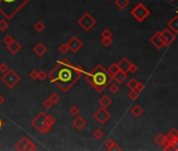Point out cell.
Here are the masks:
<instances>
[{"instance_id": "obj_20", "label": "cell", "mask_w": 178, "mask_h": 151, "mask_svg": "<svg viewBox=\"0 0 178 151\" xmlns=\"http://www.w3.org/2000/svg\"><path fill=\"white\" fill-rule=\"evenodd\" d=\"M126 79H127V74L122 72V70H120V72L113 77V81H115V83H117L118 85L124 83L126 81Z\"/></svg>"}, {"instance_id": "obj_5", "label": "cell", "mask_w": 178, "mask_h": 151, "mask_svg": "<svg viewBox=\"0 0 178 151\" xmlns=\"http://www.w3.org/2000/svg\"><path fill=\"white\" fill-rule=\"evenodd\" d=\"M131 15L136 21L144 22L150 16V9H148V8L142 3H138L135 5V8L131 9Z\"/></svg>"}, {"instance_id": "obj_8", "label": "cell", "mask_w": 178, "mask_h": 151, "mask_svg": "<svg viewBox=\"0 0 178 151\" xmlns=\"http://www.w3.org/2000/svg\"><path fill=\"white\" fill-rule=\"evenodd\" d=\"M45 120H46V113H45L44 111H41V112L38 113L34 119H32L30 125H32V127H34L36 130L39 132L44 126H46V125H45ZM49 129H51V128H49Z\"/></svg>"}, {"instance_id": "obj_25", "label": "cell", "mask_w": 178, "mask_h": 151, "mask_svg": "<svg viewBox=\"0 0 178 151\" xmlns=\"http://www.w3.org/2000/svg\"><path fill=\"white\" fill-rule=\"evenodd\" d=\"M108 72L110 74L112 77H114V76L117 74L118 72H120V67H118V64L117 63H112L110 66L108 67Z\"/></svg>"}, {"instance_id": "obj_45", "label": "cell", "mask_w": 178, "mask_h": 151, "mask_svg": "<svg viewBox=\"0 0 178 151\" xmlns=\"http://www.w3.org/2000/svg\"><path fill=\"white\" fill-rule=\"evenodd\" d=\"M2 1H4L5 3H9V2H13V1H15V0H2Z\"/></svg>"}, {"instance_id": "obj_47", "label": "cell", "mask_w": 178, "mask_h": 151, "mask_svg": "<svg viewBox=\"0 0 178 151\" xmlns=\"http://www.w3.org/2000/svg\"><path fill=\"white\" fill-rule=\"evenodd\" d=\"M168 1H169V2H173L174 0H168Z\"/></svg>"}, {"instance_id": "obj_46", "label": "cell", "mask_w": 178, "mask_h": 151, "mask_svg": "<svg viewBox=\"0 0 178 151\" xmlns=\"http://www.w3.org/2000/svg\"><path fill=\"white\" fill-rule=\"evenodd\" d=\"M2 126H3V122H2L1 118H0V129H1V128H2Z\"/></svg>"}, {"instance_id": "obj_4", "label": "cell", "mask_w": 178, "mask_h": 151, "mask_svg": "<svg viewBox=\"0 0 178 151\" xmlns=\"http://www.w3.org/2000/svg\"><path fill=\"white\" fill-rule=\"evenodd\" d=\"M77 23L79 24V26H81L83 30L89 32L90 30H92L96 25V20L91 14L87 12V13H85L84 15H82L78 19Z\"/></svg>"}, {"instance_id": "obj_14", "label": "cell", "mask_w": 178, "mask_h": 151, "mask_svg": "<svg viewBox=\"0 0 178 151\" xmlns=\"http://www.w3.org/2000/svg\"><path fill=\"white\" fill-rule=\"evenodd\" d=\"M154 143H155L157 146H159V147H165V146L168 144V140H167L166 134H163L162 132L157 133L155 135V138H154Z\"/></svg>"}, {"instance_id": "obj_40", "label": "cell", "mask_w": 178, "mask_h": 151, "mask_svg": "<svg viewBox=\"0 0 178 151\" xmlns=\"http://www.w3.org/2000/svg\"><path fill=\"white\" fill-rule=\"evenodd\" d=\"M9 69V67L6 63H1V64H0V72H1V74H5Z\"/></svg>"}, {"instance_id": "obj_39", "label": "cell", "mask_w": 178, "mask_h": 151, "mask_svg": "<svg viewBox=\"0 0 178 151\" xmlns=\"http://www.w3.org/2000/svg\"><path fill=\"white\" fill-rule=\"evenodd\" d=\"M169 142L172 143V145H173V147H174L175 151H178V135L174 136V138H173L172 140L169 141Z\"/></svg>"}, {"instance_id": "obj_34", "label": "cell", "mask_w": 178, "mask_h": 151, "mask_svg": "<svg viewBox=\"0 0 178 151\" xmlns=\"http://www.w3.org/2000/svg\"><path fill=\"white\" fill-rule=\"evenodd\" d=\"M49 99L51 100V102L54 103V104H58L59 102H60V100H61V98H60V96H59L57 93H53L51 94V97H49Z\"/></svg>"}, {"instance_id": "obj_12", "label": "cell", "mask_w": 178, "mask_h": 151, "mask_svg": "<svg viewBox=\"0 0 178 151\" xmlns=\"http://www.w3.org/2000/svg\"><path fill=\"white\" fill-rule=\"evenodd\" d=\"M72 126L75 130L81 131L87 126V121L83 117H79V115H75V118L72 120Z\"/></svg>"}, {"instance_id": "obj_7", "label": "cell", "mask_w": 178, "mask_h": 151, "mask_svg": "<svg viewBox=\"0 0 178 151\" xmlns=\"http://www.w3.org/2000/svg\"><path fill=\"white\" fill-rule=\"evenodd\" d=\"M111 113L107 110V108L105 107H101L99 109L96 110L93 113V119L99 123V125H105L109 120L111 119Z\"/></svg>"}, {"instance_id": "obj_43", "label": "cell", "mask_w": 178, "mask_h": 151, "mask_svg": "<svg viewBox=\"0 0 178 151\" xmlns=\"http://www.w3.org/2000/svg\"><path fill=\"white\" fill-rule=\"evenodd\" d=\"M144 89H145V84L144 83H141V82H138L136 85V87H135V90L136 91H138L139 93H141V91H144Z\"/></svg>"}, {"instance_id": "obj_44", "label": "cell", "mask_w": 178, "mask_h": 151, "mask_svg": "<svg viewBox=\"0 0 178 151\" xmlns=\"http://www.w3.org/2000/svg\"><path fill=\"white\" fill-rule=\"evenodd\" d=\"M4 102H5V98H4L3 96H2L1 93H0V106L1 105H3Z\"/></svg>"}, {"instance_id": "obj_10", "label": "cell", "mask_w": 178, "mask_h": 151, "mask_svg": "<svg viewBox=\"0 0 178 151\" xmlns=\"http://www.w3.org/2000/svg\"><path fill=\"white\" fill-rule=\"evenodd\" d=\"M67 44H68V46H69V51L73 54L78 53V51L83 47V42L81 41L77 36L71 37L69 41L67 42Z\"/></svg>"}, {"instance_id": "obj_30", "label": "cell", "mask_w": 178, "mask_h": 151, "mask_svg": "<svg viewBox=\"0 0 178 151\" xmlns=\"http://www.w3.org/2000/svg\"><path fill=\"white\" fill-rule=\"evenodd\" d=\"M112 36H113V33L111 32L108 27L104 28V30H102V33H101V37L102 38H112Z\"/></svg>"}, {"instance_id": "obj_37", "label": "cell", "mask_w": 178, "mask_h": 151, "mask_svg": "<svg viewBox=\"0 0 178 151\" xmlns=\"http://www.w3.org/2000/svg\"><path fill=\"white\" fill-rule=\"evenodd\" d=\"M38 75H39V72L36 69H33L30 72V74H28V77L30 78L32 80H34V81H36V80H38Z\"/></svg>"}, {"instance_id": "obj_41", "label": "cell", "mask_w": 178, "mask_h": 151, "mask_svg": "<svg viewBox=\"0 0 178 151\" xmlns=\"http://www.w3.org/2000/svg\"><path fill=\"white\" fill-rule=\"evenodd\" d=\"M137 69H138V68H137V65L131 62V64H130V66H129V70H128V72H130V74H135V72H137Z\"/></svg>"}, {"instance_id": "obj_9", "label": "cell", "mask_w": 178, "mask_h": 151, "mask_svg": "<svg viewBox=\"0 0 178 151\" xmlns=\"http://www.w3.org/2000/svg\"><path fill=\"white\" fill-rule=\"evenodd\" d=\"M150 43L155 47L156 49H158V51L165 46V41H163L162 36H161V30L156 32L155 34L150 38Z\"/></svg>"}, {"instance_id": "obj_29", "label": "cell", "mask_w": 178, "mask_h": 151, "mask_svg": "<svg viewBox=\"0 0 178 151\" xmlns=\"http://www.w3.org/2000/svg\"><path fill=\"white\" fill-rule=\"evenodd\" d=\"M58 51H60L62 55H66V54H68V51H69V46H68L67 43H63L59 46Z\"/></svg>"}, {"instance_id": "obj_26", "label": "cell", "mask_w": 178, "mask_h": 151, "mask_svg": "<svg viewBox=\"0 0 178 151\" xmlns=\"http://www.w3.org/2000/svg\"><path fill=\"white\" fill-rule=\"evenodd\" d=\"M108 89L111 93L116 94L118 91H120V85H118L117 83H110L108 85Z\"/></svg>"}, {"instance_id": "obj_28", "label": "cell", "mask_w": 178, "mask_h": 151, "mask_svg": "<svg viewBox=\"0 0 178 151\" xmlns=\"http://www.w3.org/2000/svg\"><path fill=\"white\" fill-rule=\"evenodd\" d=\"M92 135H93V138L96 139V140H101V139L105 135V133H104V131L102 130L101 128H96V130L93 131Z\"/></svg>"}, {"instance_id": "obj_6", "label": "cell", "mask_w": 178, "mask_h": 151, "mask_svg": "<svg viewBox=\"0 0 178 151\" xmlns=\"http://www.w3.org/2000/svg\"><path fill=\"white\" fill-rule=\"evenodd\" d=\"M16 150L19 151H35L37 150V146L34 144V142H32L27 136H22L17 143L14 146Z\"/></svg>"}, {"instance_id": "obj_18", "label": "cell", "mask_w": 178, "mask_h": 151, "mask_svg": "<svg viewBox=\"0 0 178 151\" xmlns=\"http://www.w3.org/2000/svg\"><path fill=\"white\" fill-rule=\"evenodd\" d=\"M167 26L173 33L178 34V15H175L173 18H171V20H169V22H168Z\"/></svg>"}, {"instance_id": "obj_24", "label": "cell", "mask_w": 178, "mask_h": 151, "mask_svg": "<svg viewBox=\"0 0 178 151\" xmlns=\"http://www.w3.org/2000/svg\"><path fill=\"white\" fill-rule=\"evenodd\" d=\"M57 123V119L51 114H46V120H45V125L49 128L54 126V124Z\"/></svg>"}, {"instance_id": "obj_1", "label": "cell", "mask_w": 178, "mask_h": 151, "mask_svg": "<svg viewBox=\"0 0 178 151\" xmlns=\"http://www.w3.org/2000/svg\"><path fill=\"white\" fill-rule=\"evenodd\" d=\"M85 74V69L82 65H72L67 58H63L57 63L47 78H49L51 83L57 84V86L66 93Z\"/></svg>"}, {"instance_id": "obj_50", "label": "cell", "mask_w": 178, "mask_h": 151, "mask_svg": "<svg viewBox=\"0 0 178 151\" xmlns=\"http://www.w3.org/2000/svg\"><path fill=\"white\" fill-rule=\"evenodd\" d=\"M0 147H1V143H0Z\"/></svg>"}, {"instance_id": "obj_35", "label": "cell", "mask_w": 178, "mask_h": 151, "mask_svg": "<svg viewBox=\"0 0 178 151\" xmlns=\"http://www.w3.org/2000/svg\"><path fill=\"white\" fill-rule=\"evenodd\" d=\"M9 25L5 19H1V20H0V30H1V32H5L9 28Z\"/></svg>"}, {"instance_id": "obj_2", "label": "cell", "mask_w": 178, "mask_h": 151, "mask_svg": "<svg viewBox=\"0 0 178 151\" xmlns=\"http://www.w3.org/2000/svg\"><path fill=\"white\" fill-rule=\"evenodd\" d=\"M85 80L96 93H102L113 81V77L102 64H96L89 72H85Z\"/></svg>"}, {"instance_id": "obj_42", "label": "cell", "mask_w": 178, "mask_h": 151, "mask_svg": "<svg viewBox=\"0 0 178 151\" xmlns=\"http://www.w3.org/2000/svg\"><path fill=\"white\" fill-rule=\"evenodd\" d=\"M14 40V38L11 36V35H5V36L3 37V39H2V42H3L4 44H9V42H12Z\"/></svg>"}, {"instance_id": "obj_38", "label": "cell", "mask_w": 178, "mask_h": 151, "mask_svg": "<svg viewBox=\"0 0 178 151\" xmlns=\"http://www.w3.org/2000/svg\"><path fill=\"white\" fill-rule=\"evenodd\" d=\"M47 79V72H44V70H40L39 75H38V80L40 81H45Z\"/></svg>"}, {"instance_id": "obj_11", "label": "cell", "mask_w": 178, "mask_h": 151, "mask_svg": "<svg viewBox=\"0 0 178 151\" xmlns=\"http://www.w3.org/2000/svg\"><path fill=\"white\" fill-rule=\"evenodd\" d=\"M161 36L163 38V41H165V46H169L171 43H173V41L176 38V34L173 33L170 28H165L163 30H161Z\"/></svg>"}, {"instance_id": "obj_31", "label": "cell", "mask_w": 178, "mask_h": 151, "mask_svg": "<svg viewBox=\"0 0 178 151\" xmlns=\"http://www.w3.org/2000/svg\"><path fill=\"white\" fill-rule=\"evenodd\" d=\"M69 113L71 115H73V117H75V115H78L80 113V107L79 106H77V105H72V106H70V108H69Z\"/></svg>"}, {"instance_id": "obj_49", "label": "cell", "mask_w": 178, "mask_h": 151, "mask_svg": "<svg viewBox=\"0 0 178 151\" xmlns=\"http://www.w3.org/2000/svg\"><path fill=\"white\" fill-rule=\"evenodd\" d=\"M107 1H111V0H107Z\"/></svg>"}, {"instance_id": "obj_15", "label": "cell", "mask_w": 178, "mask_h": 151, "mask_svg": "<svg viewBox=\"0 0 178 151\" xmlns=\"http://www.w3.org/2000/svg\"><path fill=\"white\" fill-rule=\"evenodd\" d=\"M33 51L37 55L38 57H42L44 56L45 54L47 53V47L44 45L42 42H39V43H37L36 45L34 46V48H33Z\"/></svg>"}, {"instance_id": "obj_21", "label": "cell", "mask_w": 178, "mask_h": 151, "mask_svg": "<svg viewBox=\"0 0 178 151\" xmlns=\"http://www.w3.org/2000/svg\"><path fill=\"white\" fill-rule=\"evenodd\" d=\"M130 112H131V114L133 115L135 118H138L139 115L142 114V112H144V109H142L141 106L137 105V104H135L131 107V109H130Z\"/></svg>"}, {"instance_id": "obj_22", "label": "cell", "mask_w": 178, "mask_h": 151, "mask_svg": "<svg viewBox=\"0 0 178 151\" xmlns=\"http://www.w3.org/2000/svg\"><path fill=\"white\" fill-rule=\"evenodd\" d=\"M33 28L36 30L37 33H39V34H41V33H43L45 30V28H46V25H45V23L43 21H37V22L35 23L34 25H33Z\"/></svg>"}, {"instance_id": "obj_48", "label": "cell", "mask_w": 178, "mask_h": 151, "mask_svg": "<svg viewBox=\"0 0 178 151\" xmlns=\"http://www.w3.org/2000/svg\"><path fill=\"white\" fill-rule=\"evenodd\" d=\"M1 2H2V0H0V4H1Z\"/></svg>"}, {"instance_id": "obj_32", "label": "cell", "mask_w": 178, "mask_h": 151, "mask_svg": "<svg viewBox=\"0 0 178 151\" xmlns=\"http://www.w3.org/2000/svg\"><path fill=\"white\" fill-rule=\"evenodd\" d=\"M137 83H138V81H137L135 78H132V79H130L129 81L127 82V87L129 89H135V87H136Z\"/></svg>"}, {"instance_id": "obj_33", "label": "cell", "mask_w": 178, "mask_h": 151, "mask_svg": "<svg viewBox=\"0 0 178 151\" xmlns=\"http://www.w3.org/2000/svg\"><path fill=\"white\" fill-rule=\"evenodd\" d=\"M101 43L103 44L105 47H110L111 44L113 43L112 38H102L101 39Z\"/></svg>"}, {"instance_id": "obj_36", "label": "cell", "mask_w": 178, "mask_h": 151, "mask_svg": "<svg viewBox=\"0 0 178 151\" xmlns=\"http://www.w3.org/2000/svg\"><path fill=\"white\" fill-rule=\"evenodd\" d=\"M54 105V103L51 102V99H46V100H44L43 102H42V106L45 108V109H49V108H51V106Z\"/></svg>"}, {"instance_id": "obj_17", "label": "cell", "mask_w": 178, "mask_h": 151, "mask_svg": "<svg viewBox=\"0 0 178 151\" xmlns=\"http://www.w3.org/2000/svg\"><path fill=\"white\" fill-rule=\"evenodd\" d=\"M105 147L107 150L109 151H120L122 150V147H120V145H118L116 142L110 140V139H108L106 142H105Z\"/></svg>"}, {"instance_id": "obj_27", "label": "cell", "mask_w": 178, "mask_h": 151, "mask_svg": "<svg viewBox=\"0 0 178 151\" xmlns=\"http://www.w3.org/2000/svg\"><path fill=\"white\" fill-rule=\"evenodd\" d=\"M127 96H128V98H129L131 101H135L137 98H138L139 93L135 90V89H130V91L127 93Z\"/></svg>"}, {"instance_id": "obj_19", "label": "cell", "mask_w": 178, "mask_h": 151, "mask_svg": "<svg viewBox=\"0 0 178 151\" xmlns=\"http://www.w3.org/2000/svg\"><path fill=\"white\" fill-rule=\"evenodd\" d=\"M98 103L101 105V107H109V106L112 104V99L110 98L109 96H107V94H104V96H102L101 98L99 99Z\"/></svg>"}, {"instance_id": "obj_13", "label": "cell", "mask_w": 178, "mask_h": 151, "mask_svg": "<svg viewBox=\"0 0 178 151\" xmlns=\"http://www.w3.org/2000/svg\"><path fill=\"white\" fill-rule=\"evenodd\" d=\"M6 49L9 51V54H12V55H17L19 51L22 49V45H21V43L17 40L14 39L12 42H9V44H6Z\"/></svg>"}, {"instance_id": "obj_23", "label": "cell", "mask_w": 178, "mask_h": 151, "mask_svg": "<svg viewBox=\"0 0 178 151\" xmlns=\"http://www.w3.org/2000/svg\"><path fill=\"white\" fill-rule=\"evenodd\" d=\"M114 3L118 9H122V11H124V9H126L128 6H129L130 1L129 0H115Z\"/></svg>"}, {"instance_id": "obj_3", "label": "cell", "mask_w": 178, "mask_h": 151, "mask_svg": "<svg viewBox=\"0 0 178 151\" xmlns=\"http://www.w3.org/2000/svg\"><path fill=\"white\" fill-rule=\"evenodd\" d=\"M20 81H21L20 76H19L14 69H12V68H9L5 74H2L1 82L9 89L15 88Z\"/></svg>"}, {"instance_id": "obj_16", "label": "cell", "mask_w": 178, "mask_h": 151, "mask_svg": "<svg viewBox=\"0 0 178 151\" xmlns=\"http://www.w3.org/2000/svg\"><path fill=\"white\" fill-rule=\"evenodd\" d=\"M118 64V67H120V70H122V72H126V74H128V70H129V66L131 64V61L129 60L128 58H122L120 60V62L117 63Z\"/></svg>"}]
</instances>
